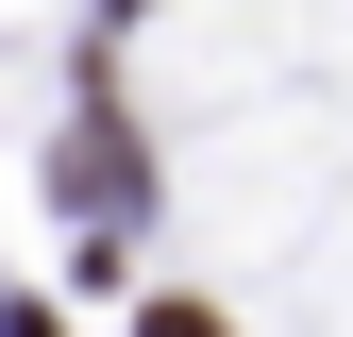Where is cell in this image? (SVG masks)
I'll return each mask as SVG.
<instances>
[{
    "label": "cell",
    "mask_w": 353,
    "mask_h": 337,
    "mask_svg": "<svg viewBox=\"0 0 353 337\" xmlns=\"http://www.w3.org/2000/svg\"><path fill=\"white\" fill-rule=\"evenodd\" d=\"M68 202H84V220H135V135H118V118L68 135Z\"/></svg>",
    "instance_id": "6da1fadb"
},
{
    "label": "cell",
    "mask_w": 353,
    "mask_h": 337,
    "mask_svg": "<svg viewBox=\"0 0 353 337\" xmlns=\"http://www.w3.org/2000/svg\"><path fill=\"white\" fill-rule=\"evenodd\" d=\"M135 337H219V304H135Z\"/></svg>",
    "instance_id": "7a4b0ae2"
},
{
    "label": "cell",
    "mask_w": 353,
    "mask_h": 337,
    "mask_svg": "<svg viewBox=\"0 0 353 337\" xmlns=\"http://www.w3.org/2000/svg\"><path fill=\"white\" fill-rule=\"evenodd\" d=\"M101 17H135V0H101Z\"/></svg>",
    "instance_id": "3957f363"
}]
</instances>
